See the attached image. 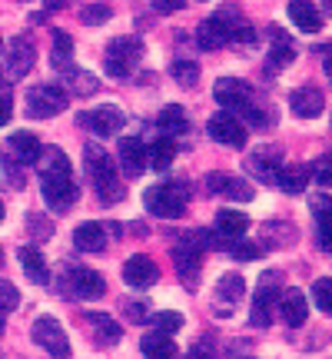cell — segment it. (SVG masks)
<instances>
[{"instance_id": "f907efd6", "label": "cell", "mask_w": 332, "mask_h": 359, "mask_svg": "<svg viewBox=\"0 0 332 359\" xmlns=\"http://www.w3.org/2000/svg\"><path fill=\"white\" fill-rule=\"evenodd\" d=\"M4 217H7V206H4V200H0V223H4Z\"/></svg>"}, {"instance_id": "c3c4849f", "label": "cell", "mask_w": 332, "mask_h": 359, "mask_svg": "<svg viewBox=\"0 0 332 359\" xmlns=\"http://www.w3.org/2000/svg\"><path fill=\"white\" fill-rule=\"evenodd\" d=\"M153 7L160 13H177V11H183V0H153Z\"/></svg>"}, {"instance_id": "ba28073f", "label": "cell", "mask_w": 332, "mask_h": 359, "mask_svg": "<svg viewBox=\"0 0 332 359\" xmlns=\"http://www.w3.org/2000/svg\"><path fill=\"white\" fill-rule=\"evenodd\" d=\"M34 343L40 349H47L50 356H70V339H67L60 320H53V316H37L34 320Z\"/></svg>"}, {"instance_id": "52a82bcc", "label": "cell", "mask_w": 332, "mask_h": 359, "mask_svg": "<svg viewBox=\"0 0 332 359\" xmlns=\"http://www.w3.org/2000/svg\"><path fill=\"white\" fill-rule=\"evenodd\" d=\"M279 283H282V273H266L259 280V290H256V299H253V326H269L272 323V309L279 303Z\"/></svg>"}, {"instance_id": "6da1fadb", "label": "cell", "mask_w": 332, "mask_h": 359, "mask_svg": "<svg viewBox=\"0 0 332 359\" xmlns=\"http://www.w3.org/2000/svg\"><path fill=\"white\" fill-rule=\"evenodd\" d=\"M87 163H90V180H93V187H97L103 203H120V200H123V180L116 173L113 160L103 154L100 147H90Z\"/></svg>"}, {"instance_id": "7bdbcfd3", "label": "cell", "mask_w": 332, "mask_h": 359, "mask_svg": "<svg viewBox=\"0 0 332 359\" xmlns=\"http://www.w3.org/2000/svg\"><path fill=\"white\" fill-rule=\"evenodd\" d=\"M230 253L236 259H259V253H263V250H259L256 243H240V240H236V243L230 246Z\"/></svg>"}, {"instance_id": "8992f818", "label": "cell", "mask_w": 332, "mask_h": 359, "mask_svg": "<svg viewBox=\"0 0 332 359\" xmlns=\"http://www.w3.org/2000/svg\"><path fill=\"white\" fill-rule=\"evenodd\" d=\"M34 60H37V47L30 43L27 37H13L11 43H7V50H4V77L7 80H20L30 74V67H34Z\"/></svg>"}, {"instance_id": "f1b7e54d", "label": "cell", "mask_w": 332, "mask_h": 359, "mask_svg": "<svg viewBox=\"0 0 332 359\" xmlns=\"http://www.w3.org/2000/svg\"><path fill=\"white\" fill-rule=\"evenodd\" d=\"M216 230L223 233V236H230V240H240V236L249 230V217L236 213V210H219L216 213Z\"/></svg>"}, {"instance_id": "7a4b0ae2", "label": "cell", "mask_w": 332, "mask_h": 359, "mask_svg": "<svg viewBox=\"0 0 332 359\" xmlns=\"http://www.w3.org/2000/svg\"><path fill=\"white\" fill-rule=\"evenodd\" d=\"M143 203L153 217L163 219H179L186 213V190L179 183H163V187H150L143 193Z\"/></svg>"}, {"instance_id": "7402d4cb", "label": "cell", "mask_w": 332, "mask_h": 359, "mask_svg": "<svg viewBox=\"0 0 332 359\" xmlns=\"http://www.w3.org/2000/svg\"><path fill=\"white\" fill-rule=\"evenodd\" d=\"M173 160H177V143H173V137H160V140H153L150 147H146V167H153L156 173H163V170L173 167Z\"/></svg>"}, {"instance_id": "f5cc1de1", "label": "cell", "mask_w": 332, "mask_h": 359, "mask_svg": "<svg viewBox=\"0 0 332 359\" xmlns=\"http://www.w3.org/2000/svg\"><path fill=\"white\" fill-rule=\"evenodd\" d=\"M0 259H4V257H0Z\"/></svg>"}, {"instance_id": "1f68e13d", "label": "cell", "mask_w": 332, "mask_h": 359, "mask_svg": "<svg viewBox=\"0 0 332 359\" xmlns=\"http://www.w3.org/2000/svg\"><path fill=\"white\" fill-rule=\"evenodd\" d=\"M37 160H40V177H43V173H70V156H67L60 147H53L47 154L40 150Z\"/></svg>"}, {"instance_id": "603a6c76", "label": "cell", "mask_w": 332, "mask_h": 359, "mask_svg": "<svg viewBox=\"0 0 332 359\" xmlns=\"http://www.w3.org/2000/svg\"><path fill=\"white\" fill-rule=\"evenodd\" d=\"M156 127H160V133H166V137H179V133H186V130H190L186 110H183L179 103L163 107V110H160V116H156Z\"/></svg>"}, {"instance_id": "e0dca14e", "label": "cell", "mask_w": 332, "mask_h": 359, "mask_svg": "<svg viewBox=\"0 0 332 359\" xmlns=\"http://www.w3.org/2000/svg\"><path fill=\"white\" fill-rule=\"evenodd\" d=\"M230 30L233 27L226 24L223 17H209V20H203L200 30H196V43H200L203 50H219V47L230 43Z\"/></svg>"}, {"instance_id": "7c38bea8", "label": "cell", "mask_w": 332, "mask_h": 359, "mask_svg": "<svg viewBox=\"0 0 332 359\" xmlns=\"http://www.w3.org/2000/svg\"><path fill=\"white\" fill-rule=\"evenodd\" d=\"M123 280H127L133 290H150V286L160 280V269H156V263L150 257L137 253V257H130L127 263H123Z\"/></svg>"}, {"instance_id": "ab89813d", "label": "cell", "mask_w": 332, "mask_h": 359, "mask_svg": "<svg viewBox=\"0 0 332 359\" xmlns=\"http://www.w3.org/2000/svg\"><path fill=\"white\" fill-rule=\"evenodd\" d=\"M153 326L160 330V333H170V336H173L177 330H183V316L166 309V313H156V316H153Z\"/></svg>"}, {"instance_id": "4dcf8cb0", "label": "cell", "mask_w": 332, "mask_h": 359, "mask_svg": "<svg viewBox=\"0 0 332 359\" xmlns=\"http://www.w3.org/2000/svg\"><path fill=\"white\" fill-rule=\"evenodd\" d=\"M216 293L223 303H240L246 293V280L240 276V273H223L216 283Z\"/></svg>"}, {"instance_id": "cb8c5ba5", "label": "cell", "mask_w": 332, "mask_h": 359, "mask_svg": "<svg viewBox=\"0 0 332 359\" xmlns=\"http://www.w3.org/2000/svg\"><path fill=\"white\" fill-rule=\"evenodd\" d=\"M74 243L77 250H87V253H100L103 246H106V230H103L100 223H80L77 230H74Z\"/></svg>"}, {"instance_id": "60d3db41", "label": "cell", "mask_w": 332, "mask_h": 359, "mask_svg": "<svg viewBox=\"0 0 332 359\" xmlns=\"http://www.w3.org/2000/svg\"><path fill=\"white\" fill-rule=\"evenodd\" d=\"M27 226H30V233H34L37 240H43V236H50V233H53V226L40 217V213H30V217H27Z\"/></svg>"}, {"instance_id": "ac0fdd59", "label": "cell", "mask_w": 332, "mask_h": 359, "mask_svg": "<svg viewBox=\"0 0 332 359\" xmlns=\"http://www.w3.org/2000/svg\"><path fill=\"white\" fill-rule=\"evenodd\" d=\"M40 140H37V133H27V130H20V133H11V140H7V156H13L17 163H37V156H40Z\"/></svg>"}, {"instance_id": "8fae6325", "label": "cell", "mask_w": 332, "mask_h": 359, "mask_svg": "<svg viewBox=\"0 0 332 359\" xmlns=\"http://www.w3.org/2000/svg\"><path fill=\"white\" fill-rule=\"evenodd\" d=\"M213 97H216V103L223 110H243L246 103H249V83L240 77H223V80H216Z\"/></svg>"}, {"instance_id": "681fc988", "label": "cell", "mask_w": 332, "mask_h": 359, "mask_svg": "<svg viewBox=\"0 0 332 359\" xmlns=\"http://www.w3.org/2000/svg\"><path fill=\"white\" fill-rule=\"evenodd\" d=\"M312 213H329V196H319V200H312Z\"/></svg>"}, {"instance_id": "2e32d148", "label": "cell", "mask_w": 332, "mask_h": 359, "mask_svg": "<svg viewBox=\"0 0 332 359\" xmlns=\"http://www.w3.org/2000/svg\"><path fill=\"white\" fill-rule=\"evenodd\" d=\"M70 286H74V293L83 296V299H100V296L106 293L103 276L97 273V269H90V266L70 269Z\"/></svg>"}, {"instance_id": "836d02e7", "label": "cell", "mask_w": 332, "mask_h": 359, "mask_svg": "<svg viewBox=\"0 0 332 359\" xmlns=\"http://www.w3.org/2000/svg\"><path fill=\"white\" fill-rule=\"evenodd\" d=\"M170 74H173V80L179 87H196L200 83V64L196 60H173Z\"/></svg>"}, {"instance_id": "f546056e", "label": "cell", "mask_w": 332, "mask_h": 359, "mask_svg": "<svg viewBox=\"0 0 332 359\" xmlns=\"http://www.w3.org/2000/svg\"><path fill=\"white\" fill-rule=\"evenodd\" d=\"M64 80H67V90H74L80 97H90V93H97L100 90V80L87 74V70H74V67H67L64 70Z\"/></svg>"}, {"instance_id": "44dd1931", "label": "cell", "mask_w": 332, "mask_h": 359, "mask_svg": "<svg viewBox=\"0 0 332 359\" xmlns=\"http://www.w3.org/2000/svg\"><path fill=\"white\" fill-rule=\"evenodd\" d=\"M209 190L216 193V196H226V200H243V203L253 200V187L246 180L226 177V173H213L209 177Z\"/></svg>"}, {"instance_id": "d6a6232c", "label": "cell", "mask_w": 332, "mask_h": 359, "mask_svg": "<svg viewBox=\"0 0 332 359\" xmlns=\"http://www.w3.org/2000/svg\"><path fill=\"white\" fill-rule=\"evenodd\" d=\"M50 37H53V64L67 70L70 67V53H74V37L67 30H53Z\"/></svg>"}, {"instance_id": "9a60e30c", "label": "cell", "mask_w": 332, "mask_h": 359, "mask_svg": "<svg viewBox=\"0 0 332 359\" xmlns=\"http://www.w3.org/2000/svg\"><path fill=\"white\" fill-rule=\"evenodd\" d=\"M279 313H282V320L289 323V326H303L309 316V303H306V293L303 290H279Z\"/></svg>"}, {"instance_id": "484cf974", "label": "cell", "mask_w": 332, "mask_h": 359, "mask_svg": "<svg viewBox=\"0 0 332 359\" xmlns=\"http://www.w3.org/2000/svg\"><path fill=\"white\" fill-rule=\"evenodd\" d=\"M140 349H143V356H177L179 346L173 343V336L170 333H160V330H153V333H146L140 339Z\"/></svg>"}, {"instance_id": "5b68a950", "label": "cell", "mask_w": 332, "mask_h": 359, "mask_svg": "<svg viewBox=\"0 0 332 359\" xmlns=\"http://www.w3.org/2000/svg\"><path fill=\"white\" fill-rule=\"evenodd\" d=\"M43 183V200L53 213H67L70 206L77 203V183H74V173H43L40 177Z\"/></svg>"}, {"instance_id": "f35d334b", "label": "cell", "mask_w": 332, "mask_h": 359, "mask_svg": "<svg viewBox=\"0 0 332 359\" xmlns=\"http://www.w3.org/2000/svg\"><path fill=\"white\" fill-rule=\"evenodd\" d=\"M230 43H236V47H243V50H253L256 43H259V37H256L253 27H233L230 30Z\"/></svg>"}, {"instance_id": "3957f363", "label": "cell", "mask_w": 332, "mask_h": 359, "mask_svg": "<svg viewBox=\"0 0 332 359\" xmlns=\"http://www.w3.org/2000/svg\"><path fill=\"white\" fill-rule=\"evenodd\" d=\"M143 60V43L137 37H113L106 47V74L110 77H130Z\"/></svg>"}, {"instance_id": "d4e9b609", "label": "cell", "mask_w": 332, "mask_h": 359, "mask_svg": "<svg viewBox=\"0 0 332 359\" xmlns=\"http://www.w3.org/2000/svg\"><path fill=\"white\" fill-rule=\"evenodd\" d=\"M272 183H279L282 193H303L309 183V167H299V163H293V167H279L276 170V180Z\"/></svg>"}, {"instance_id": "4316f807", "label": "cell", "mask_w": 332, "mask_h": 359, "mask_svg": "<svg viewBox=\"0 0 332 359\" xmlns=\"http://www.w3.org/2000/svg\"><path fill=\"white\" fill-rule=\"evenodd\" d=\"M87 323L90 326H97V343H100V346H116L120 336H123L120 323L110 320V316H103V313H90Z\"/></svg>"}, {"instance_id": "ffe728a7", "label": "cell", "mask_w": 332, "mask_h": 359, "mask_svg": "<svg viewBox=\"0 0 332 359\" xmlns=\"http://www.w3.org/2000/svg\"><path fill=\"white\" fill-rule=\"evenodd\" d=\"M17 259H20V266H24V273H27V280L34 283V286H47V283H50L47 259H43V253H40L37 246H24V250L17 253Z\"/></svg>"}, {"instance_id": "d6986e66", "label": "cell", "mask_w": 332, "mask_h": 359, "mask_svg": "<svg viewBox=\"0 0 332 359\" xmlns=\"http://www.w3.org/2000/svg\"><path fill=\"white\" fill-rule=\"evenodd\" d=\"M289 20H293L303 34H319L322 27V13L316 11V4L312 0H289Z\"/></svg>"}, {"instance_id": "74e56055", "label": "cell", "mask_w": 332, "mask_h": 359, "mask_svg": "<svg viewBox=\"0 0 332 359\" xmlns=\"http://www.w3.org/2000/svg\"><path fill=\"white\" fill-rule=\"evenodd\" d=\"M312 299H316V306H319L322 313H329L332 309V280L329 276L316 280V286H312Z\"/></svg>"}, {"instance_id": "277c9868", "label": "cell", "mask_w": 332, "mask_h": 359, "mask_svg": "<svg viewBox=\"0 0 332 359\" xmlns=\"http://www.w3.org/2000/svg\"><path fill=\"white\" fill-rule=\"evenodd\" d=\"M70 97L64 87H50V83H37L27 90V114L37 120H50L53 114H64Z\"/></svg>"}, {"instance_id": "83f0119b", "label": "cell", "mask_w": 332, "mask_h": 359, "mask_svg": "<svg viewBox=\"0 0 332 359\" xmlns=\"http://www.w3.org/2000/svg\"><path fill=\"white\" fill-rule=\"evenodd\" d=\"M293 60H296L293 40L286 37L279 27H272V53H269V64H272V70H282V67L293 64Z\"/></svg>"}, {"instance_id": "5bb4252c", "label": "cell", "mask_w": 332, "mask_h": 359, "mask_svg": "<svg viewBox=\"0 0 332 359\" xmlns=\"http://www.w3.org/2000/svg\"><path fill=\"white\" fill-rule=\"evenodd\" d=\"M120 167L130 180H137L140 173H146V143L137 140V137H127L120 140Z\"/></svg>"}, {"instance_id": "e575fe53", "label": "cell", "mask_w": 332, "mask_h": 359, "mask_svg": "<svg viewBox=\"0 0 332 359\" xmlns=\"http://www.w3.org/2000/svg\"><path fill=\"white\" fill-rule=\"evenodd\" d=\"M246 167L253 170V177L256 180H263V183H272V180H276V160H272V156H266V154H256V156H249V163H246Z\"/></svg>"}, {"instance_id": "4fadbf2b", "label": "cell", "mask_w": 332, "mask_h": 359, "mask_svg": "<svg viewBox=\"0 0 332 359\" xmlns=\"http://www.w3.org/2000/svg\"><path fill=\"white\" fill-rule=\"evenodd\" d=\"M289 107H293L296 116H303V120H312V116H319L326 110V93L319 87H299L293 90V97H289Z\"/></svg>"}, {"instance_id": "30bf717a", "label": "cell", "mask_w": 332, "mask_h": 359, "mask_svg": "<svg viewBox=\"0 0 332 359\" xmlns=\"http://www.w3.org/2000/svg\"><path fill=\"white\" fill-rule=\"evenodd\" d=\"M80 123L90 127L97 137H116L120 130L127 127V114L113 107V103H103L97 110H90V114H80Z\"/></svg>"}, {"instance_id": "d590c367", "label": "cell", "mask_w": 332, "mask_h": 359, "mask_svg": "<svg viewBox=\"0 0 332 359\" xmlns=\"http://www.w3.org/2000/svg\"><path fill=\"white\" fill-rule=\"evenodd\" d=\"M110 17H113V11H110L106 4H90V7L80 11V20H83L87 27H100V24H106Z\"/></svg>"}, {"instance_id": "bcb514c9", "label": "cell", "mask_w": 332, "mask_h": 359, "mask_svg": "<svg viewBox=\"0 0 332 359\" xmlns=\"http://www.w3.org/2000/svg\"><path fill=\"white\" fill-rule=\"evenodd\" d=\"M316 230H319V250L322 253H329V213H319V223H316Z\"/></svg>"}, {"instance_id": "9c48e42d", "label": "cell", "mask_w": 332, "mask_h": 359, "mask_svg": "<svg viewBox=\"0 0 332 359\" xmlns=\"http://www.w3.org/2000/svg\"><path fill=\"white\" fill-rule=\"evenodd\" d=\"M206 130L223 147H246V123L236 114H230V110H219V114L209 116Z\"/></svg>"}, {"instance_id": "ee69618b", "label": "cell", "mask_w": 332, "mask_h": 359, "mask_svg": "<svg viewBox=\"0 0 332 359\" xmlns=\"http://www.w3.org/2000/svg\"><path fill=\"white\" fill-rule=\"evenodd\" d=\"M123 309H127V316L133 323L146 320V299H127V303H123Z\"/></svg>"}, {"instance_id": "7dc6e473", "label": "cell", "mask_w": 332, "mask_h": 359, "mask_svg": "<svg viewBox=\"0 0 332 359\" xmlns=\"http://www.w3.org/2000/svg\"><path fill=\"white\" fill-rule=\"evenodd\" d=\"M11 114H13V97L4 90V93H0V127L11 123Z\"/></svg>"}, {"instance_id": "8d00e7d4", "label": "cell", "mask_w": 332, "mask_h": 359, "mask_svg": "<svg viewBox=\"0 0 332 359\" xmlns=\"http://www.w3.org/2000/svg\"><path fill=\"white\" fill-rule=\"evenodd\" d=\"M20 306V293H17V286L11 280H0V316H7L13 309Z\"/></svg>"}, {"instance_id": "f6af8a7d", "label": "cell", "mask_w": 332, "mask_h": 359, "mask_svg": "<svg viewBox=\"0 0 332 359\" xmlns=\"http://www.w3.org/2000/svg\"><path fill=\"white\" fill-rule=\"evenodd\" d=\"M243 114H246V120H249V127H269V114H266V110H256V107H249V103H246Z\"/></svg>"}, {"instance_id": "816d5d0a", "label": "cell", "mask_w": 332, "mask_h": 359, "mask_svg": "<svg viewBox=\"0 0 332 359\" xmlns=\"http://www.w3.org/2000/svg\"><path fill=\"white\" fill-rule=\"evenodd\" d=\"M0 333H4V316H0Z\"/></svg>"}, {"instance_id": "b9f144b4", "label": "cell", "mask_w": 332, "mask_h": 359, "mask_svg": "<svg viewBox=\"0 0 332 359\" xmlns=\"http://www.w3.org/2000/svg\"><path fill=\"white\" fill-rule=\"evenodd\" d=\"M309 177H316L322 187H329V154H322L312 167H309Z\"/></svg>"}]
</instances>
